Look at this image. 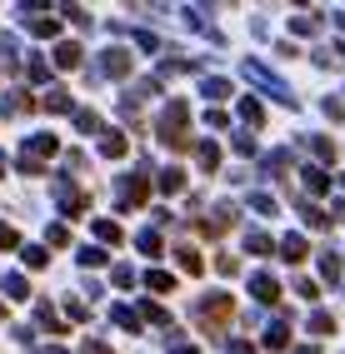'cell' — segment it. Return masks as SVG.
<instances>
[{"instance_id":"obj_28","label":"cell","mask_w":345,"mask_h":354,"mask_svg":"<svg viewBox=\"0 0 345 354\" xmlns=\"http://www.w3.org/2000/svg\"><path fill=\"white\" fill-rule=\"evenodd\" d=\"M105 259H110V254L96 250V245H85V250H80V265H105Z\"/></svg>"},{"instance_id":"obj_38","label":"cell","mask_w":345,"mask_h":354,"mask_svg":"<svg viewBox=\"0 0 345 354\" xmlns=\"http://www.w3.org/2000/svg\"><path fill=\"white\" fill-rule=\"evenodd\" d=\"M145 319H150V324H166L170 315H166V310H160V304H145Z\"/></svg>"},{"instance_id":"obj_39","label":"cell","mask_w":345,"mask_h":354,"mask_svg":"<svg viewBox=\"0 0 345 354\" xmlns=\"http://www.w3.org/2000/svg\"><path fill=\"white\" fill-rule=\"evenodd\" d=\"M85 354H110V344H100V339H90V344H85Z\"/></svg>"},{"instance_id":"obj_32","label":"cell","mask_w":345,"mask_h":354,"mask_svg":"<svg viewBox=\"0 0 345 354\" xmlns=\"http://www.w3.org/2000/svg\"><path fill=\"white\" fill-rule=\"evenodd\" d=\"M250 209H260V215H275V200H270V195H250Z\"/></svg>"},{"instance_id":"obj_14","label":"cell","mask_w":345,"mask_h":354,"mask_svg":"<svg viewBox=\"0 0 345 354\" xmlns=\"http://www.w3.org/2000/svg\"><path fill=\"white\" fill-rule=\"evenodd\" d=\"M6 295H10V299H30V285H26V274H6Z\"/></svg>"},{"instance_id":"obj_16","label":"cell","mask_w":345,"mask_h":354,"mask_svg":"<svg viewBox=\"0 0 345 354\" xmlns=\"http://www.w3.org/2000/svg\"><path fill=\"white\" fill-rule=\"evenodd\" d=\"M45 110L65 115V110H71V95H65V90H45Z\"/></svg>"},{"instance_id":"obj_30","label":"cell","mask_w":345,"mask_h":354,"mask_svg":"<svg viewBox=\"0 0 345 354\" xmlns=\"http://www.w3.org/2000/svg\"><path fill=\"white\" fill-rule=\"evenodd\" d=\"M310 329H315V335H330V329H335V319H330V315H320V310H315V315H310Z\"/></svg>"},{"instance_id":"obj_34","label":"cell","mask_w":345,"mask_h":354,"mask_svg":"<svg viewBox=\"0 0 345 354\" xmlns=\"http://www.w3.org/2000/svg\"><path fill=\"white\" fill-rule=\"evenodd\" d=\"M110 279H115V285H121V290H125V285H130V279H135V274H130V265H115V270H110Z\"/></svg>"},{"instance_id":"obj_44","label":"cell","mask_w":345,"mask_h":354,"mask_svg":"<svg viewBox=\"0 0 345 354\" xmlns=\"http://www.w3.org/2000/svg\"><path fill=\"white\" fill-rule=\"evenodd\" d=\"M0 175H6V155H0Z\"/></svg>"},{"instance_id":"obj_40","label":"cell","mask_w":345,"mask_h":354,"mask_svg":"<svg viewBox=\"0 0 345 354\" xmlns=\"http://www.w3.org/2000/svg\"><path fill=\"white\" fill-rule=\"evenodd\" d=\"M230 354H256V349H250V344H240V339H236V344H230Z\"/></svg>"},{"instance_id":"obj_43","label":"cell","mask_w":345,"mask_h":354,"mask_svg":"<svg viewBox=\"0 0 345 354\" xmlns=\"http://www.w3.org/2000/svg\"><path fill=\"white\" fill-rule=\"evenodd\" d=\"M45 354H65V349H60V344H51V349H45Z\"/></svg>"},{"instance_id":"obj_22","label":"cell","mask_w":345,"mask_h":354,"mask_svg":"<svg viewBox=\"0 0 345 354\" xmlns=\"http://www.w3.org/2000/svg\"><path fill=\"white\" fill-rule=\"evenodd\" d=\"M35 319H40L45 329H51V335H60V319H55V310H51V304H35Z\"/></svg>"},{"instance_id":"obj_46","label":"cell","mask_w":345,"mask_h":354,"mask_svg":"<svg viewBox=\"0 0 345 354\" xmlns=\"http://www.w3.org/2000/svg\"><path fill=\"white\" fill-rule=\"evenodd\" d=\"M0 319H6V304H0Z\"/></svg>"},{"instance_id":"obj_17","label":"cell","mask_w":345,"mask_h":354,"mask_svg":"<svg viewBox=\"0 0 345 354\" xmlns=\"http://www.w3.org/2000/svg\"><path fill=\"white\" fill-rule=\"evenodd\" d=\"M245 250H250V254H270V234L250 230V234H245Z\"/></svg>"},{"instance_id":"obj_9","label":"cell","mask_w":345,"mask_h":354,"mask_svg":"<svg viewBox=\"0 0 345 354\" xmlns=\"http://www.w3.org/2000/svg\"><path fill=\"white\" fill-rule=\"evenodd\" d=\"M301 180H306V190H310V195H326V190H330L326 170H301Z\"/></svg>"},{"instance_id":"obj_33","label":"cell","mask_w":345,"mask_h":354,"mask_svg":"<svg viewBox=\"0 0 345 354\" xmlns=\"http://www.w3.org/2000/svg\"><path fill=\"white\" fill-rule=\"evenodd\" d=\"M15 245H20V234L10 225H0V250H15Z\"/></svg>"},{"instance_id":"obj_41","label":"cell","mask_w":345,"mask_h":354,"mask_svg":"<svg viewBox=\"0 0 345 354\" xmlns=\"http://www.w3.org/2000/svg\"><path fill=\"white\" fill-rule=\"evenodd\" d=\"M170 354H195V344H170Z\"/></svg>"},{"instance_id":"obj_12","label":"cell","mask_w":345,"mask_h":354,"mask_svg":"<svg viewBox=\"0 0 345 354\" xmlns=\"http://www.w3.org/2000/svg\"><path fill=\"white\" fill-rule=\"evenodd\" d=\"M30 26V35H40V40H51L55 30H60V20H51V15H40V20H26Z\"/></svg>"},{"instance_id":"obj_8","label":"cell","mask_w":345,"mask_h":354,"mask_svg":"<svg viewBox=\"0 0 345 354\" xmlns=\"http://www.w3.org/2000/svg\"><path fill=\"white\" fill-rule=\"evenodd\" d=\"M55 65H60V70H76V65H80V45H76V40H65L60 50H55Z\"/></svg>"},{"instance_id":"obj_7","label":"cell","mask_w":345,"mask_h":354,"mask_svg":"<svg viewBox=\"0 0 345 354\" xmlns=\"http://www.w3.org/2000/svg\"><path fill=\"white\" fill-rule=\"evenodd\" d=\"M306 250H310V245H306V234H285V240H281V254L290 259V265H301Z\"/></svg>"},{"instance_id":"obj_2","label":"cell","mask_w":345,"mask_h":354,"mask_svg":"<svg viewBox=\"0 0 345 354\" xmlns=\"http://www.w3.org/2000/svg\"><path fill=\"white\" fill-rule=\"evenodd\" d=\"M230 315H236V310H230V295H211V299H200V304H195V319L211 329V335H215L220 324H230Z\"/></svg>"},{"instance_id":"obj_3","label":"cell","mask_w":345,"mask_h":354,"mask_svg":"<svg viewBox=\"0 0 345 354\" xmlns=\"http://www.w3.org/2000/svg\"><path fill=\"white\" fill-rule=\"evenodd\" d=\"M245 75H250V80H256V85H265V90H270V95H275V100H281V105H295V90H290L285 80H275V75H270V70H265V65H256V60H245Z\"/></svg>"},{"instance_id":"obj_19","label":"cell","mask_w":345,"mask_h":354,"mask_svg":"<svg viewBox=\"0 0 345 354\" xmlns=\"http://www.w3.org/2000/svg\"><path fill=\"white\" fill-rule=\"evenodd\" d=\"M96 234L105 245H121V225H115V220H96Z\"/></svg>"},{"instance_id":"obj_27","label":"cell","mask_w":345,"mask_h":354,"mask_svg":"<svg viewBox=\"0 0 345 354\" xmlns=\"http://www.w3.org/2000/svg\"><path fill=\"white\" fill-rule=\"evenodd\" d=\"M145 285H150V290H160V295H170L175 279H170V274H160V270H150V274H145Z\"/></svg>"},{"instance_id":"obj_31","label":"cell","mask_w":345,"mask_h":354,"mask_svg":"<svg viewBox=\"0 0 345 354\" xmlns=\"http://www.w3.org/2000/svg\"><path fill=\"white\" fill-rule=\"evenodd\" d=\"M240 115H245V120H256V125H260V115H265V110H260V100H240Z\"/></svg>"},{"instance_id":"obj_25","label":"cell","mask_w":345,"mask_h":354,"mask_svg":"<svg viewBox=\"0 0 345 354\" xmlns=\"http://www.w3.org/2000/svg\"><path fill=\"white\" fill-rule=\"evenodd\" d=\"M315 26H320L315 15H295V20H290V30H295V35H315Z\"/></svg>"},{"instance_id":"obj_20","label":"cell","mask_w":345,"mask_h":354,"mask_svg":"<svg viewBox=\"0 0 345 354\" xmlns=\"http://www.w3.org/2000/svg\"><path fill=\"white\" fill-rule=\"evenodd\" d=\"M320 274H326V279H340V254H335V250L320 254Z\"/></svg>"},{"instance_id":"obj_4","label":"cell","mask_w":345,"mask_h":354,"mask_svg":"<svg viewBox=\"0 0 345 354\" xmlns=\"http://www.w3.org/2000/svg\"><path fill=\"white\" fill-rule=\"evenodd\" d=\"M100 75H115V80L130 75V55H125V50H105V55H100Z\"/></svg>"},{"instance_id":"obj_21","label":"cell","mask_w":345,"mask_h":354,"mask_svg":"<svg viewBox=\"0 0 345 354\" xmlns=\"http://www.w3.org/2000/svg\"><path fill=\"white\" fill-rule=\"evenodd\" d=\"M100 150H105L110 160H121V155H125V140H121V135H115V130H110V135L100 140Z\"/></svg>"},{"instance_id":"obj_10","label":"cell","mask_w":345,"mask_h":354,"mask_svg":"<svg viewBox=\"0 0 345 354\" xmlns=\"http://www.w3.org/2000/svg\"><path fill=\"white\" fill-rule=\"evenodd\" d=\"M301 220H306L310 230H326V225H330V220H326V209H315L310 200H301Z\"/></svg>"},{"instance_id":"obj_37","label":"cell","mask_w":345,"mask_h":354,"mask_svg":"<svg viewBox=\"0 0 345 354\" xmlns=\"http://www.w3.org/2000/svg\"><path fill=\"white\" fill-rule=\"evenodd\" d=\"M295 290H301L306 299H320V290H315V279H295Z\"/></svg>"},{"instance_id":"obj_36","label":"cell","mask_w":345,"mask_h":354,"mask_svg":"<svg viewBox=\"0 0 345 354\" xmlns=\"http://www.w3.org/2000/svg\"><path fill=\"white\" fill-rule=\"evenodd\" d=\"M51 245H71V230H65V225H51Z\"/></svg>"},{"instance_id":"obj_13","label":"cell","mask_w":345,"mask_h":354,"mask_svg":"<svg viewBox=\"0 0 345 354\" xmlns=\"http://www.w3.org/2000/svg\"><path fill=\"white\" fill-rule=\"evenodd\" d=\"M195 160H200V170H205V175H211V170H215V165H220V150L211 145V140H205V145L195 150Z\"/></svg>"},{"instance_id":"obj_11","label":"cell","mask_w":345,"mask_h":354,"mask_svg":"<svg viewBox=\"0 0 345 354\" xmlns=\"http://www.w3.org/2000/svg\"><path fill=\"white\" fill-rule=\"evenodd\" d=\"M175 259H180V270H186V274H200V270H205V259H200L191 245H186V250H175Z\"/></svg>"},{"instance_id":"obj_23","label":"cell","mask_w":345,"mask_h":354,"mask_svg":"<svg viewBox=\"0 0 345 354\" xmlns=\"http://www.w3.org/2000/svg\"><path fill=\"white\" fill-rule=\"evenodd\" d=\"M135 245H141L145 254H160V234L155 230H141V234H135Z\"/></svg>"},{"instance_id":"obj_1","label":"cell","mask_w":345,"mask_h":354,"mask_svg":"<svg viewBox=\"0 0 345 354\" xmlns=\"http://www.w3.org/2000/svg\"><path fill=\"white\" fill-rule=\"evenodd\" d=\"M186 120H191V105H186V100H170L166 115H160V135H166V145H175V150L191 145V140L180 135V125H186Z\"/></svg>"},{"instance_id":"obj_45","label":"cell","mask_w":345,"mask_h":354,"mask_svg":"<svg viewBox=\"0 0 345 354\" xmlns=\"http://www.w3.org/2000/svg\"><path fill=\"white\" fill-rule=\"evenodd\" d=\"M340 30H345V10H340Z\"/></svg>"},{"instance_id":"obj_35","label":"cell","mask_w":345,"mask_h":354,"mask_svg":"<svg viewBox=\"0 0 345 354\" xmlns=\"http://www.w3.org/2000/svg\"><path fill=\"white\" fill-rule=\"evenodd\" d=\"M110 315H115V324H121V329H135V315H130V310H121V304H115Z\"/></svg>"},{"instance_id":"obj_26","label":"cell","mask_w":345,"mask_h":354,"mask_svg":"<svg viewBox=\"0 0 345 354\" xmlns=\"http://www.w3.org/2000/svg\"><path fill=\"white\" fill-rule=\"evenodd\" d=\"M76 125H80L85 135H96V130H100V115H96V110H80V115H76Z\"/></svg>"},{"instance_id":"obj_29","label":"cell","mask_w":345,"mask_h":354,"mask_svg":"<svg viewBox=\"0 0 345 354\" xmlns=\"http://www.w3.org/2000/svg\"><path fill=\"white\" fill-rule=\"evenodd\" d=\"M200 90H205V95H211V100H225V95H230V85H225V80H205Z\"/></svg>"},{"instance_id":"obj_18","label":"cell","mask_w":345,"mask_h":354,"mask_svg":"<svg viewBox=\"0 0 345 354\" xmlns=\"http://www.w3.org/2000/svg\"><path fill=\"white\" fill-rule=\"evenodd\" d=\"M6 115H26L30 110V100H26V90H15V95H6V105H0Z\"/></svg>"},{"instance_id":"obj_6","label":"cell","mask_w":345,"mask_h":354,"mask_svg":"<svg viewBox=\"0 0 345 354\" xmlns=\"http://www.w3.org/2000/svg\"><path fill=\"white\" fill-rule=\"evenodd\" d=\"M260 344H265V349H290V329H285V319H275L265 335H260Z\"/></svg>"},{"instance_id":"obj_5","label":"cell","mask_w":345,"mask_h":354,"mask_svg":"<svg viewBox=\"0 0 345 354\" xmlns=\"http://www.w3.org/2000/svg\"><path fill=\"white\" fill-rule=\"evenodd\" d=\"M250 295H256L260 304H275V299H281V285H275L270 274H250Z\"/></svg>"},{"instance_id":"obj_42","label":"cell","mask_w":345,"mask_h":354,"mask_svg":"<svg viewBox=\"0 0 345 354\" xmlns=\"http://www.w3.org/2000/svg\"><path fill=\"white\" fill-rule=\"evenodd\" d=\"M295 354H320V349H310V344H301V349H295Z\"/></svg>"},{"instance_id":"obj_24","label":"cell","mask_w":345,"mask_h":354,"mask_svg":"<svg viewBox=\"0 0 345 354\" xmlns=\"http://www.w3.org/2000/svg\"><path fill=\"white\" fill-rule=\"evenodd\" d=\"M26 265L30 270H45V265H51V254H45L40 245H26Z\"/></svg>"},{"instance_id":"obj_15","label":"cell","mask_w":345,"mask_h":354,"mask_svg":"<svg viewBox=\"0 0 345 354\" xmlns=\"http://www.w3.org/2000/svg\"><path fill=\"white\" fill-rule=\"evenodd\" d=\"M160 190H186V170H160Z\"/></svg>"}]
</instances>
